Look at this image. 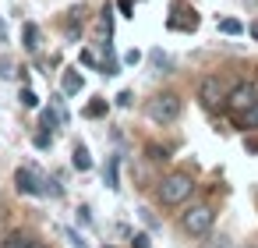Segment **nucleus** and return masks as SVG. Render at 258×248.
Listing matches in <instances>:
<instances>
[{
    "mask_svg": "<svg viewBox=\"0 0 258 248\" xmlns=\"http://www.w3.org/2000/svg\"><path fill=\"white\" fill-rule=\"evenodd\" d=\"M180 110H184V103H180L177 92H156V96L145 103V117H149L152 124H173V121L180 117Z\"/></svg>",
    "mask_w": 258,
    "mask_h": 248,
    "instance_id": "obj_1",
    "label": "nucleus"
},
{
    "mask_svg": "<svg viewBox=\"0 0 258 248\" xmlns=\"http://www.w3.org/2000/svg\"><path fill=\"white\" fill-rule=\"evenodd\" d=\"M191 191H195L191 174H166V177L159 181V188H156V195H159L163 206H184V202L191 199Z\"/></svg>",
    "mask_w": 258,
    "mask_h": 248,
    "instance_id": "obj_2",
    "label": "nucleus"
},
{
    "mask_svg": "<svg viewBox=\"0 0 258 248\" xmlns=\"http://www.w3.org/2000/svg\"><path fill=\"white\" fill-rule=\"evenodd\" d=\"M212 220H216V213H212V206H205V202L180 213V227H184L191 237H205V234L212 230Z\"/></svg>",
    "mask_w": 258,
    "mask_h": 248,
    "instance_id": "obj_3",
    "label": "nucleus"
},
{
    "mask_svg": "<svg viewBox=\"0 0 258 248\" xmlns=\"http://www.w3.org/2000/svg\"><path fill=\"white\" fill-rule=\"evenodd\" d=\"M226 96H230V89H226V82H223L219 75L202 78V85H198V100H202L205 110H219V107L226 103Z\"/></svg>",
    "mask_w": 258,
    "mask_h": 248,
    "instance_id": "obj_4",
    "label": "nucleus"
},
{
    "mask_svg": "<svg viewBox=\"0 0 258 248\" xmlns=\"http://www.w3.org/2000/svg\"><path fill=\"white\" fill-rule=\"evenodd\" d=\"M251 103H258V85H254V82H237V85L230 89V96H226V107H230L237 117H240Z\"/></svg>",
    "mask_w": 258,
    "mask_h": 248,
    "instance_id": "obj_5",
    "label": "nucleus"
},
{
    "mask_svg": "<svg viewBox=\"0 0 258 248\" xmlns=\"http://www.w3.org/2000/svg\"><path fill=\"white\" fill-rule=\"evenodd\" d=\"M15 188H18L22 195H43V181H39L29 167H18V170H15Z\"/></svg>",
    "mask_w": 258,
    "mask_h": 248,
    "instance_id": "obj_6",
    "label": "nucleus"
},
{
    "mask_svg": "<svg viewBox=\"0 0 258 248\" xmlns=\"http://www.w3.org/2000/svg\"><path fill=\"white\" fill-rule=\"evenodd\" d=\"M71 163H75V170H92V156H89V149L85 145H75V153H71Z\"/></svg>",
    "mask_w": 258,
    "mask_h": 248,
    "instance_id": "obj_7",
    "label": "nucleus"
},
{
    "mask_svg": "<svg viewBox=\"0 0 258 248\" xmlns=\"http://www.w3.org/2000/svg\"><path fill=\"white\" fill-rule=\"evenodd\" d=\"M82 85H85V82H82V75H78V71H64V92H68V96L82 92Z\"/></svg>",
    "mask_w": 258,
    "mask_h": 248,
    "instance_id": "obj_8",
    "label": "nucleus"
},
{
    "mask_svg": "<svg viewBox=\"0 0 258 248\" xmlns=\"http://www.w3.org/2000/svg\"><path fill=\"white\" fill-rule=\"evenodd\" d=\"M240 128H254V131H258V103H251V107L240 114Z\"/></svg>",
    "mask_w": 258,
    "mask_h": 248,
    "instance_id": "obj_9",
    "label": "nucleus"
},
{
    "mask_svg": "<svg viewBox=\"0 0 258 248\" xmlns=\"http://www.w3.org/2000/svg\"><path fill=\"white\" fill-rule=\"evenodd\" d=\"M219 32H223V36H240L244 25H240L237 18H223V22H219Z\"/></svg>",
    "mask_w": 258,
    "mask_h": 248,
    "instance_id": "obj_10",
    "label": "nucleus"
},
{
    "mask_svg": "<svg viewBox=\"0 0 258 248\" xmlns=\"http://www.w3.org/2000/svg\"><path fill=\"white\" fill-rule=\"evenodd\" d=\"M25 50H32V54L39 50V29H36L32 22L25 25Z\"/></svg>",
    "mask_w": 258,
    "mask_h": 248,
    "instance_id": "obj_11",
    "label": "nucleus"
},
{
    "mask_svg": "<svg viewBox=\"0 0 258 248\" xmlns=\"http://www.w3.org/2000/svg\"><path fill=\"white\" fill-rule=\"evenodd\" d=\"M60 121H64V110H43V128H50V131H53Z\"/></svg>",
    "mask_w": 258,
    "mask_h": 248,
    "instance_id": "obj_12",
    "label": "nucleus"
},
{
    "mask_svg": "<svg viewBox=\"0 0 258 248\" xmlns=\"http://www.w3.org/2000/svg\"><path fill=\"white\" fill-rule=\"evenodd\" d=\"M29 244H32V237H25V234H11L4 241V248H29Z\"/></svg>",
    "mask_w": 258,
    "mask_h": 248,
    "instance_id": "obj_13",
    "label": "nucleus"
},
{
    "mask_svg": "<svg viewBox=\"0 0 258 248\" xmlns=\"http://www.w3.org/2000/svg\"><path fill=\"white\" fill-rule=\"evenodd\" d=\"M103 114H106V100H96L85 107V117H103Z\"/></svg>",
    "mask_w": 258,
    "mask_h": 248,
    "instance_id": "obj_14",
    "label": "nucleus"
},
{
    "mask_svg": "<svg viewBox=\"0 0 258 248\" xmlns=\"http://www.w3.org/2000/svg\"><path fill=\"white\" fill-rule=\"evenodd\" d=\"M22 107H29V110H36V107H39V96H36L32 89H22Z\"/></svg>",
    "mask_w": 258,
    "mask_h": 248,
    "instance_id": "obj_15",
    "label": "nucleus"
},
{
    "mask_svg": "<svg viewBox=\"0 0 258 248\" xmlns=\"http://www.w3.org/2000/svg\"><path fill=\"white\" fill-rule=\"evenodd\" d=\"M43 195H53V199H60V195H64L60 181H43Z\"/></svg>",
    "mask_w": 258,
    "mask_h": 248,
    "instance_id": "obj_16",
    "label": "nucleus"
},
{
    "mask_svg": "<svg viewBox=\"0 0 258 248\" xmlns=\"http://www.w3.org/2000/svg\"><path fill=\"white\" fill-rule=\"evenodd\" d=\"M202 248H233V241L230 237H209V241H202Z\"/></svg>",
    "mask_w": 258,
    "mask_h": 248,
    "instance_id": "obj_17",
    "label": "nucleus"
},
{
    "mask_svg": "<svg viewBox=\"0 0 258 248\" xmlns=\"http://www.w3.org/2000/svg\"><path fill=\"white\" fill-rule=\"evenodd\" d=\"M149 57H152V64H156V68H170V57H166L163 50H152Z\"/></svg>",
    "mask_w": 258,
    "mask_h": 248,
    "instance_id": "obj_18",
    "label": "nucleus"
},
{
    "mask_svg": "<svg viewBox=\"0 0 258 248\" xmlns=\"http://www.w3.org/2000/svg\"><path fill=\"white\" fill-rule=\"evenodd\" d=\"M64 234H68V241H71V248H89V244H85V237H82L78 230H64Z\"/></svg>",
    "mask_w": 258,
    "mask_h": 248,
    "instance_id": "obj_19",
    "label": "nucleus"
},
{
    "mask_svg": "<svg viewBox=\"0 0 258 248\" xmlns=\"http://www.w3.org/2000/svg\"><path fill=\"white\" fill-rule=\"evenodd\" d=\"M106 184L117 188V160H110V167H106Z\"/></svg>",
    "mask_w": 258,
    "mask_h": 248,
    "instance_id": "obj_20",
    "label": "nucleus"
},
{
    "mask_svg": "<svg viewBox=\"0 0 258 248\" xmlns=\"http://www.w3.org/2000/svg\"><path fill=\"white\" fill-rule=\"evenodd\" d=\"M103 29H106V36L113 32V11L110 8H103Z\"/></svg>",
    "mask_w": 258,
    "mask_h": 248,
    "instance_id": "obj_21",
    "label": "nucleus"
},
{
    "mask_svg": "<svg viewBox=\"0 0 258 248\" xmlns=\"http://www.w3.org/2000/svg\"><path fill=\"white\" fill-rule=\"evenodd\" d=\"M46 145H53V135H46V131L36 135V149H46Z\"/></svg>",
    "mask_w": 258,
    "mask_h": 248,
    "instance_id": "obj_22",
    "label": "nucleus"
},
{
    "mask_svg": "<svg viewBox=\"0 0 258 248\" xmlns=\"http://www.w3.org/2000/svg\"><path fill=\"white\" fill-rule=\"evenodd\" d=\"M138 61H142V54H138V50H127V54H124V64H131V68H135Z\"/></svg>",
    "mask_w": 258,
    "mask_h": 248,
    "instance_id": "obj_23",
    "label": "nucleus"
},
{
    "mask_svg": "<svg viewBox=\"0 0 258 248\" xmlns=\"http://www.w3.org/2000/svg\"><path fill=\"white\" fill-rule=\"evenodd\" d=\"M149 160H166V149H159V145H149Z\"/></svg>",
    "mask_w": 258,
    "mask_h": 248,
    "instance_id": "obj_24",
    "label": "nucleus"
},
{
    "mask_svg": "<svg viewBox=\"0 0 258 248\" xmlns=\"http://www.w3.org/2000/svg\"><path fill=\"white\" fill-rule=\"evenodd\" d=\"M11 75H15L11 64H8V61H0V78H11Z\"/></svg>",
    "mask_w": 258,
    "mask_h": 248,
    "instance_id": "obj_25",
    "label": "nucleus"
},
{
    "mask_svg": "<svg viewBox=\"0 0 258 248\" xmlns=\"http://www.w3.org/2000/svg\"><path fill=\"white\" fill-rule=\"evenodd\" d=\"M135 248H149V237L145 234H135Z\"/></svg>",
    "mask_w": 258,
    "mask_h": 248,
    "instance_id": "obj_26",
    "label": "nucleus"
},
{
    "mask_svg": "<svg viewBox=\"0 0 258 248\" xmlns=\"http://www.w3.org/2000/svg\"><path fill=\"white\" fill-rule=\"evenodd\" d=\"M251 36H254V39H258V22H254V25H251Z\"/></svg>",
    "mask_w": 258,
    "mask_h": 248,
    "instance_id": "obj_27",
    "label": "nucleus"
},
{
    "mask_svg": "<svg viewBox=\"0 0 258 248\" xmlns=\"http://www.w3.org/2000/svg\"><path fill=\"white\" fill-rule=\"evenodd\" d=\"M29 248H46V244H39V241H32V244H29Z\"/></svg>",
    "mask_w": 258,
    "mask_h": 248,
    "instance_id": "obj_28",
    "label": "nucleus"
}]
</instances>
